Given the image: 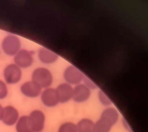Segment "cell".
I'll list each match as a JSON object with an SVG mask.
<instances>
[{
	"label": "cell",
	"instance_id": "obj_1",
	"mask_svg": "<svg viewBox=\"0 0 148 132\" xmlns=\"http://www.w3.org/2000/svg\"><path fill=\"white\" fill-rule=\"evenodd\" d=\"M32 81L42 88H49L53 83V77L51 71L45 68H38L32 72Z\"/></svg>",
	"mask_w": 148,
	"mask_h": 132
},
{
	"label": "cell",
	"instance_id": "obj_2",
	"mask_svg": "<svg viewBox=\"0 0 148 132\" xmlns=\"http://www.w3.org/2000/svg\"><path fill=\"white\" fill-rule=\"evenodd\" d=\"M21 40L16 35H7L2 42L3 51L5 54L9 56H14L21 50Z\"/></svg>",
	"mask_w": 148,
	"mask_h": 132
},
{
	"label": "cell",
	"instance_id": "obj_3",
	"mask_svg": "<svg viewBox=\"0 0 148 132\" xmlns=\"http://www.w3.org/2000/svg\"><path fill=\"white\" fill-rule=\"evenodd\" d=\"M3 77L6 83L14 85L21 81L22 72L21 68L15 64H10L5 68Z\"/></svg>",
	"mask_w": 148,
	"mask_h": 132
},
{
	"label": "cell",
	"instance_id": "obj_4",
	"mask_svg": "<svg viewBox=\"0 0 148 132\" xmlns=\"http://www.w3.org/2000/svg\"><path fill=\"white\" fill-rule=\"evenodd\" d=\"M34 53L33 51L26 49H21L14 56V64L21 69L30 67L34 62Z\"/></svg>",
	"mask_w": 148,
	"mask_h": 132
},
{
	"label": "cell",
	"instance_id": "obj_5",
	"mask_svg": "<svg viewBox=\"0 0 148 132\" xmlns=\"http://www.w3.org/2000/svg\"><path fill=\"white\" fill-rule=\"evenodd\" d=\"M41 98L43 104L49 107L55 106L59 103L56 89L51 88L45 89L42 92Z\"/></svg>",
	"mask_w": 148,
	"mask_h": 132
},
{
	"label": "cell",
	"instance_id": "obj_6",
	"mask_svg": "<svg viewBox=\"0 0 148 132\" xmlns=\"http://www.w3.org/2000/svg\"><path fill=\"white\" fill-rule=\"evenodd\" d=\"M20 91L23 95L28 97H36L42 93V88L33 81L26 82L20 87Z\"/></svg>",
	"mask_w": 148,
	"mask_h": 132
},
{
	"label": "cell",
	"instance_id": "obj_7",
	"mask_svg": "<svg viewBox=\"0 0 148 132\" xmlns=\"http://www.w3.org/2000/svg\"><path fill=\"white\" fill-rule=\"evenodd\" d=\"M19 119V113L14 107L8 105L4 108L3 122L7 126H12L16 124Z\"/></svg>",
	"mask_w": 148,
	"mask_h": 132
},
{
	"label": "cell",
	"instance_id": "obj_8",
	"mask_svg": "<svg viewBox=\"0 0 148 132\" xmlns=\"http://www.w3.org/2000/svg\"><path fill=\"white\" fill-rule=\"evenodd\" d=\"M64 77L69 83L78 85L83 80L84 76L83 73L76 68L70 66L65 70Z\"/></svg>",
	"mask_w": 148,
	"mask_h": 132
},
{
	"label": "cell",
	"instance_id": "obj_9",
	"mask_svg": "<svg viewBox=\"0 0 148 132\" xmlns=\"http://www.w3.org/2000/svg\"><path fill=\"white\" fill-rule=\"evenodd\" d=\"M29 117L32 121L35 132H41L43 130L45 122V116L40 110L36 109L31 112Z\"/></svg>",
	"mask_w": 148,
	"mask_h": 132
},
{
	"label": "cell",
	"instance_id": "obj_10",
	"mask_svg": "<svg viewBox=\"0 0 148 132\" xmlns=\"http://www.w3.org/2000/svg\"><path fill=\"white\" fill-rule=\"evenodd\" d=\"M90 95V88L84 84H78L73 89V99L77 102L81 103L88 99Z\"/></svg>",
	"mask_w": 148,
	"mask_h": 132
},
{
	"label": "cell",
	"instance_id": "obj_11",
	"mask_svg": "<svg viewBox=\"0 0 148 132\" xmlns=\"http://www.w3.org/2000/svg\"><path fill=\"white\" fill-rule=\"evenodd\" d=\"M58 93L59 102L65 103L73 97V88L69 84L62 83L60 84L56 88Z\"/></svg>",
	"mask_w": 148,
	"mask_h": 132
},
{
	"label": "cell",
	"instance_id": "obj_12",
	"mask_svg": "<svg viewBox=\"0 0 148 132\" xmlns=\"http://www.w3.org/2000/svg\"><path fill=\"white\" fill-rule=\"evenodd\" d=\"M16 132H35L32 121L29 116H22L16 122Z\"/></svg>",
	"mask_w": 148,
	"mask_h": 132
},
{
	"label": "cell",
	"instance_id": "obj_13",
	"mask_svg": "<svg viewBox=\"0 0 148 132\" xmlns=\"http://www.w3.org/2000/svg\"><path fill=\"white\" fill-rule=\"evenodd\" d=\"M58 57L56 54L45 48H42L38 51V58L43 64H53L57 61Z\"/></svg>",
	"mask_w": 148,
	"mask_h": 132
},
{
	"label": "cell",
	"instance_id": "obj_14",
	"mask_svg": "<svg viewBox=\"0 0 148 132\" xmlns=\"http://www.w3.org/2000/svg\"><path fill=\"white\" fill-rule=\"evenodd\" d=\"M113 125L109 119L101 116L94 124L93 132H110Z\"/></svg>",
	"mask_w": 148,
	"mask_h": 132
},
{
	"label": "cell",
	"instance_id": "obj_15",
	"mask_svg": "<svg viewBox=\"0 0 148 132\" xmlns=\"http://www.w3.org/2000/svg\"><path fill=\"white\" fill-rule=\"evenodd\" d=\"M94 124L90 119H82L76 125L77 132H93Z\"/></svg>",
	"mask_w": 148,
	"mask_h": 132
},
{
	"label": "cell",
	"instance_id": "obj_16",
	"mask_svg": "<svg viewBox=\"0 0 148 132\" xmlns=\"http://www.w3.org/2000/svg\"><path fill=\"white\" fill-rule=\"evenodd\" d=\"M101 116L109 119L112 124L114 125L118 121L119 119V113L115 109L109 107L105 109L104 111L102 112Z\"/></svg>",
	"mask_w": 148,
	"mask_h": 132
},
{
	"label": "cell",
	"instance_id": "obj_17",
	"mask_svg": "<svg viewBox=\"0 0 148 132\" xmlns=\"http://www.w3.org/2000/svg\"><path fill=\"white\" fill-rule=\"evenodd\" d=\"M58 132H77L76 125L71 122H65L60 126Z\"/></svg>",
	"mask_w": 148,
	"mask_h": 132
},
{
	"label": "cell",
	"instance_id": "obj_18",
	"mask_svg": "<svg viewBox=\"0 0 148 132\" xmlns=\"http://www.w3.org/2000/svg\"><path fill=\"white\" fill-rule=\"evenodd\" d=\"M8 93V89L6 84L0 79V100H3L7 97Z\"/></svg>",
	"mask_w": 148,
	"mask_h": 132
},
{
	"label": "cell",
	"instance_id": "obj_19",
	"mask_svg": "<svg viewBox=\"0 0 148 132\" xmlns=\"http://www.w3.org/2000/svg\"><path fill=\"white\" fill-rule=\"evenodd\" d=\"M98 97L102 104L107 106L112 104L111 101L109 100V98L107 97V96L102 91H99L98 93Z\"/></svg>",
	"mask_w": 148,
	"mask_h": 132
},
{
	"label": "cell",
	"instance_id": "obj_20",
	"mask_svg": "<svg viewBox=\"0 0 148 132\" xmlns=\"http://www.w3.org/2000/svg\"><path fill=\"white\" fill-rule=\"evenodd\" d=\"M83 79H84V82L86 84V86L88 87V88H91V89H96L97 88V86L95 85V84L92 83V82L90 81V79H88V77H83Z\"/></svg>",
	"mask_w": 148,
	"mask_h": 132
},
{
	"label": "cell",
	"instance_id": "obj_21",
	"mask_svg": "<svg viewBox=\"0 0 148 132\" xmlns=\"http://www.w3.org/2000/svg\"><path fill=\"white\" fill-rule=\"evenodd\" d=\"M3 112H4V107L0 104V120H2V119Z\"/></svg>",
	"mask_w": 148,
	"mask_h": 132
},
{
	"label": "cell",
	"instance_id": "obj_22",
	"mask_svg": "<svg viewBox=\"0 0 148 132\" xmlns=\"http://www.w3.org/2000/svg\"><path fill=\"white\" fill-rule=\"evenodd\" d=\"M0 55H1V52H0Z\"/></svg>",
	"mask_w": 148,
	"mask_h": 132
}]
</instances>
